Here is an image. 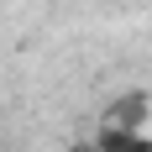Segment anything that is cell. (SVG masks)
I'll use <instances>...</instances> for the list:
<instances>
[{
	"label": "cell",
	"mask_w": 152,
	"mask_h": 152,
	"mask_svg": "<svg viewBox=\"0 0 152 152\" xmlns=\"http://www.w3.org/2000/svg\"><path fill=\"white\" fill-rule=\"evenodd\" d=\"M94 152H152V137H142L137 126L126 131V126H110L105 137L94 142Z\"/></svg>",
	"instance_id": "6da1fadb"
}]
</instances>
